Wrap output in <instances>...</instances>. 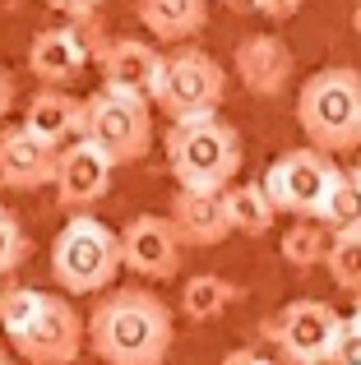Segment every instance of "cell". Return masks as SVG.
<instances>
[{
	"label": "cell",
	"instance_id": "7a4b0ae2",
	"mask_svg": "<svg viewBox=\"0 0 361 365\" xmlns=\"http://www.w3.org/2000/svg\"><path fill=\"white\" fill-rule=\"evenodd\" d=\"M297 120L306 130L310 148L338 158L361 148V70L329 65L315 70L297 93Z\"/></svg>",
	"mask_w": 361,
	"mask_h": 365
},
{
	"label": "cell",
	"instance_id": "f1b7e54d",
	"mask_svg": "<svg viewBox=\"0 0 361 365\" xmlns=\"http://www.w3.org/2000/svg\"><path fill=\"white\" fill-rule=\"evenodd\" d=\"M223 365H273V361L260 356L255 347H236V351H227V356H223Z\"/></svg>",
	"mask_w": 361,
	"mask_h": 365
},
{
	"label": "cell",
	"instance_id": "5bb4252c",
	"mask_svg": "<svg viewBox=\"0 0 361 365\" xmlns=\"http://www.w3.org/2000/svg\"><path fill=\"white\" fill-rule=\"evenodd\" d=\"M163 61H167V56L158 51V46H148L144 37H111V42L102 46V56H98L102 88L153 102L158 83H163Z\"/></svg>",
	"mask_w": 361,
	"mask_h": 365
},
{
	"label": "cell",
	"instance_id": "d6a6232c",
	"mask_svg": "<svg viewBox=\"0 0 361 365\" xmlns=\"http://www.w3.org/2000/svg\"><path fill=\"white\" fill-rule=\"evenodd\" d=\"M0 365H14V361H5V356H0Z\"/></svg>",
	"mask_w": 361,
	"mask_h": 365
},
{
	"label": "cell",
	"instance_id": "ffe728a7",
	"mask_svg": "<svg viewBox=\"0 0 361 365\" xmlns=\"http://www.w3.org/2000/svg\"><path fill=\"white\" fill-rule=\"evenodd\" d=\"M223 204H227L232 232H241V236H264L273 227V217H278V208H273L269 190H264L260 180H255V185H227Z\"/></svg>",
	"mask_w": 361,
	"mask_h": 365
},
{
	"label": "cell",
	"instance_id": "4316f807",
	"mask_svg": "<svg viewBox=\"0 0 361 365\" xmlns=\"http://www.w3.org/2000/svg\"><path fill=\"white\" fill-rule=\"evenodd\" d=\"M250 5L260 9L264 19H273V24H283V19L301 14V5H306V0H250Z\"/></svg>",
	"mask_w": 361,
	"mask_h": 365
},
{
	"label": "cell",
	"instance_id": "8fae6325",
	"mask_svg": "<svg viewBox=\"0 0 361 365\" xmlns=\"http://www.w3.org/2000/svg\"><path fill=\"white\" fill-rule=\"evenodd\" d=\"M232 74L241 79V88L250 98H283L292 88L297 61H292V46L278 33H250L232 51Z\"/></svg>",
	"mask_w": 361,
	"mask_h": 365
},
{
	"label": "cell",
	"instance_id": "603a6c76",
	"mask_svg": "<svg viewBox=\"0 0 361 365\" xmlns=\"http://www.w3.org/2000/svg\"><path fill=\"white\" fill-rule=\"evenodd\" d=\"M325 268L334 277V287L361 296V232H343L329 241V255H325Z\"/></svg>",
	"mask_w": 361,
	"mask_h": 365
},
{
	"label": "cell",
	"instance_id": "277c9868",
	"mask_svg": "<svg viewBox=\"0 0 361 365\" xmlns=\"http://www.w3.org/2000/svg\"><path fill=\"white\" fill-rule=\"evenodd\" d=\"M121 232L102 227L98 217L88 213H74L70 222L61 227L51 245V277L61 292L70 296H98V292H111L121 273Z\"/></svg>",
	"mask_w": 361,
	"mask_h": 365
},
{
	"label": "cell",
	"instance_id": "d6986e66",
	"mask_svg": "<svg viewBox=\"0 0 361 365\" xmlns=\"http://www.w3.org/2000/svg\"><path fill=\"white\" fill-rule=\"evenodd\" d=\"M315 222H325V232H334V236L361 232V176H357V167L352 171H334Z\"/></svg>",
	"mask_w": 361,
	"mask_h": 365
},
{
	"label": "cell",
	"instance_id": "5b68a950",
	"mask_svg": "<svg viewBox=\"0 0 361 365\" xmlns=\"http://www.w3.org/2000/svg\"><path fill=\"white\" fill-rule=\"evenodd\" d=\"M79 139H88L111 167H130V162L148 158V143H153V111H148L144 98L98 88L93 98H83Z\"/></svg>",
	"mask_w": 361,
	"mask_h": 365
},
{
	"label": "cell",
	"instance_id": "30bf717a",
	"mask_svg": "<svg viewBox=\"0 0 361 365\" xmlns=\"http://www.w3.org/2000/svg\"><path fill=\"white\" fill-rule=\"evenodd\" d=\"M334 162L315 148H292L283 153L278 162L264 176V190H269L273 208L278 213H297V217H315L320 204H325V190L334 180Z\"/></svg>",
	"mask_w": 361,
	"mask_h": 365
},
{
	"label": "cell",
	"instance_id": "836d02e7",
	"mask_svg": "<svg viewBox=\"0 0 361 365\" xmlns=\"http://www.w3.org/2000/svg\"><path fill=\"white\" fill-rule=\"evenodd\" d=\"M357 176H361V167H357Z\"/></svg>",
	"mask_w": 361,
	"mask_h": 365
},
{
	"label": "cell",
	"instance_id": "cb8c5ba5",
	"mask_svg": "<svg viewBox=\"0 0 361 365\" xmlns=\"http://www.w3.org/2000/svg\"><path fill=\"white\" fill-rule=\"evenodd\" d=\"M42 305H46V292H37V287H0V329L9 338H19L42 314Z\"/></svg>",
	"mask_w": 361,
	"mask_h": 365
},
{
	"label": "cell",
	"instance_id": "1f68e13d",
	"mask_svg": "<svg viewBox=\"0 0 361 365\" xmlns=\"http://www.w3.org/2000/svg\"><path fill=\"white\" fill-rule=\"evenodd\" d=\"M352 319L361 324V296H357V305H352Z\"/></svg>",
	"mask_w": 361,
	"mask_h": 365
},
{
	"label": "cell",
	"instance_id": "8992f818",
	"mask_svg": "<svg viewBox=\"0 0 361 365\" xmlns=\"http://www.w3.org/2000/svg\"><path fill=\"white\" fill-rule=\"evenodd\" d=\"M223 98H227V74L208 51H199V46H176L163 61V83H158L153 107L167 111L172 125L218 116Z\"/></svg>",
	"mask_w": 361,
	"mask_h": 365
},
{
	"label": "cell",
	"instance_id": "ba28073f",
	"mask_svg": "<svg viewBox=\"0 0 361 365\" xmlns=\"http://www.w3.org/2000/svg\"><path fill=\"white\" fill-rule=\"evenodd\" d=\"M343 329V314L325 301H292L278 310V319L269 324L273 347L283 351L288 365H329L334 338Z\"/></svg>",
	"mask_w": 361,
	"mask_h": 365
},
{
	"label": "cell",
	"instance_id": "3957f363",
	"mask_svg": "<svg viewBox=\"0 0 361 365\" xmlns=\"http://www.w3.org/2000/svg\"><path fill=\"white\" fill-rule=\"evenodd\" d=\"M241 134L223 116L176 120L167 130V167H172L180 190H208L223 195L241 171Z\"/></svg>",
	"mask_w": 361,
	"mask_h": 365
},
{
	"label": "cell",
	"instance_id": "44dd1931",
	"mask_svg": "<svg viewBox=\"0 0 361 365\" xmlns=\"http://www.w3.org/2000/svg\"><path fill=\"white\" fill-rule=\"evenodd\" d=\"M232 301H236V287L227 282V277L195 273V277H185V292H180V314L195 319V324H208V319H218Z\"/></svg>",
	"mask_w": 361,
	"mask_h": 365
},
{
	"label": "cell",
	"instance_id": "7c38bea8",
	"mask_svg": "<svg viewBox=\"0 0 361 365\" xmlns=\"http://www.w3.org/2000/svg\"><path fill=\"white\" fill-rule=\"evenodd\" d=\"M121 264L135 277H144V282H167V277H176L180 273V241H176L172 222H167V217H153V213L130 217L126 232H121Z\"/></svg>",
	"mask_w": 361,
	"mask_h": 365
},
{
	"label": "cell",
	"instance_id": "4fadbf2b",
	"mask_svg": "<svg viewBox=\"0 0 361 365\" xmlns=\"http://www.w3.org/2000/svg\"><path fill=\"white\" fill-rule=\"evenodd\" d=\"M111 162L93 148L88 139H74L56 153V204L70 208V213H83V208L102 204L111 190Z\"/></svg>",
	"mask_w": 361,
	"mask_h": 365
},
{
	"label": "cell",
	"instance_id": "7402d4cb",
	"mask_svg": "<svg viewBox=\"0 0 361 365\" xmlns=\"http://www.w3.org/2000/svg\"><path fill=\"white\" fill-rule=\"evenodd\" d=\"M325 255H329V232L320 222H297L283 236V259L297 273H310L315 264H325Z\"/></svg>",
	"mask_w": 361,
	"mask_h": 365
},
{
	"label": "cell",
	"instance_id": "52a82bcc",
	"mask_svg": "<svg viewBox=\"0 0 361 365\" xmlns=\"http://www.w3.org/2000/svg\"><path fill=\"white\" fill-rule=\"evenodd\" d=\"M107 46V42H102ZM98 46V24L93 19H70L61 28H42L28 46V70L42 88H65L88 70L93 56H102Z\"/></svg>",
	"mask_w": 361,
	"mask_h": 365
},
{
	"label": "cell",
	"instance_id": "4dcf8cb0",
	"mask_svg": "<svg viewBox=\"0 0 361 365\" xmlns=\"http://www.w3.org/2000/svg\"><path fill=\"white\" fill-rule=\"evenodd\" d=\"M352 28H357V37H361V0L352 5Z\"/></svg>",
	"mask_w": 361,
	"mask_h": 365
},
{
	"label": "cell",
	"instance_id": "83f0119b",
	"mask_svg": "<svg viewBox=\"0 0 361 365\" xmlns=\"http://www.w3.org/2000/svg\"><path fill=\"white\" fill-rule=\"evenodd\" d=\"M51 9H61V14H70V19H93L107 0H46Z\"/></svg>",
	"mask_w": 361,
	"mask_h": 365
},
{
	"label": "cell",
	"instance_id": "9a60e30c",
	"mask_svg": "<svg viewBox=\"0 0 361 365\" xmlns=\"http://www.w3.org/2000/svg\"><path fill=\"white\" fill-rule=\"evenodd\" d=\"M56 153L51 143L33 139L24 125L0 134V185L5 190H37L56 180Z\"/></svg>",
	"mask_w": 361,
	"mask_h": 365
},
{
	"label": "cell",
	"instance_id": "484cf974",
	"mask_svg": "<svg viewBox=\"0 0 361 365\" xmlns=\"http://www.w3.org/2000/svg\"><path fill=\"white\" fill-rule=\"evenodd\" d=\"M329 365H361V324L357 319H343L334 351H329Z\"/></svg>",
	"mask_w": 361,
	"mask_h": 365
},
{
	"label": "cell",
	"instance_id": "2e32d148",
	"mask_svg": "<svg viewBox=\"0 0 361 365\" xmlns=\"http://www.w3.org/2000/svg\"><path fill=\"white\" fill-rule=\"evenodd\" d=\"M167 222H172L180 245H195V250H208V245H218V241L232 236L223 195H208V190H176Z\"/></svg>",
	"mask_w": 361,
	"mask_h": 365
},
{
	"label": "cell",
	"instance_id": "6da1fadb",
	"mask_svg": "<svg viewBox=\"0 0 361 365\" xmlns=\"http://www.w3.org/2000/svg\"><path fill=\"white\" fill-rule=\"evenodd\" d=\"M176 338V319L163 296L144 287H116L98 296L88 314V347L102 365H163Z\"/></svg>",
	"mask_w": 361,
	"mask_h": 365
},
{
	"label": "cell",
	"instance_id": "e0dca14e",
	"mask_svg": "<svg viewBox=\"0 0 361 365\" xmlns=\"http://www.w3.org/2000/svg\"><path fill=\"white\" fill-rule=\"evenodd\" d=\"M79 125H83V102H74L65 88H37L24 107V130L51 148H65L70 139H79Z\"/></svg>",
	"mask_w": 361,
	"mask_h": 365
},
{
	"label": "cell",
	"instance_id": "f546056e",
	"mask_svg": "<svg viewBox=\"0 0 361 365\" xmlns=\"http://www.w3.org/2000/svg\"><path fill=\"white\" fill-rule=\"evenodd\" d=\"M9 107H14V74L0 65V116H5Z\"/></svg>",
	"mask_w": 361,
	"mask_h": 365
},
{
	"label": "cell",
	"instance_id": "d4e9b609",
	"mask_svg": "<svg viewBox=\"0 0 361 365\" xmlns=\"http://www.w3.org/2000/svg\"><path fill=\"white\" fill-rule=\"evenodd\" d=\"M24 259H28V232L19 227L9 208H0V277H9Z\"/></svg>",
	"mask_w": 361,
	"mask_h": 365
},
{
	"label": "cell",
	"instance_id": "ac0fdd59",
	"mask_svg": "<svg viewBox=\"0 0 361 365\" xmlns=\"http://www.w3.org/2000/svg\"><path fill=\"white\" fill-rule=\"evenodd\" d=\"M135 19L158 37V42L185 46L190 37L204 33L208 0H135Z\"/></svg>",
	"mask_w": 361,
	"mask_h": 365
},
{
	"label": "cell",
	"instance_id": "9c48e42d",
	"mask_svg": "<svg viewBox=\"0 0 361 365\" xmlns=\"http://www.w3.org/2000/svg\"><path fill=\"white\" fill-rule=\"evenodd\" d=\"M9 342H14V351L28 365H74L83 342H88V319L65 296H46L42 314Z\"/></svg>",
	"mask_w": 361,
	"mask_h": 365
}]
</instances>
